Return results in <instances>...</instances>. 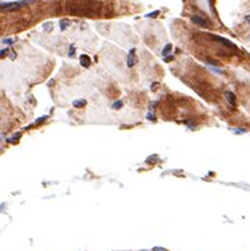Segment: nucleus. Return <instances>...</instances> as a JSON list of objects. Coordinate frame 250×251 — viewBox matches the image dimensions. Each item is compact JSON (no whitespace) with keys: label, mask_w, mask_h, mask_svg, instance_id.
<instances>
[{"label":"nucleus","mask_w":250,"mask_h":251,"mask_svg":"<svg viewBox=\"0 0 250 251\" xmlns=\"http://www.w3.org/2000/svg\"><path fill=\"white\" fill-rule=\"evenodd\" d=\"M45 119H47V117H45V116H44V117H41V119H38L37 121H36V124H40V123H41V121H44Z\"/></svg>","instance_id":"f8f14e48"},{"label":"nucleus","mask_w":250,"mask_h":251,"mask_svg":"<svg viewBox=\"0 0 250 251\" xmlns=\"http://www.w3.org/2000/svg\"><path fill=\"white\" fill-rule=\"evenodd\" d=\"M225 97L228 99V102L230 103V105H234L236 103V99H234V95L232 93V92H225Z\"/></svg>","instance_id":"39448f33"},{"label":"nucleus","mask_w":250,"mask_h":251,"mask_svg":"<svg viewBox=\"0 0 250 251\" xmlns=\"http://www.w3.org/2000/svg\"><path fill=\"white\" fill-rule=\"evenodd\" d=\"M122 106H123V102L122 100H119V102H116V103H113V109L115 110H119V109H122Z\"/></svg>","instance_id":"1a4fd4ad"},{"label":"nucleus","mask_w":250,"mask_h":251,"mask_svg":"<svg viewBox=\"0 0 250 251\" xmlns=\"http://www.w3.org/2000/svg\"><path fill=\"white\" fill-rule=\"evenodd\" d=\"M4 43L6 44H11V43H13V40H4Z\"/></svg>","instance_id":"4468645a"},{"label":"nucleus","mask_w":250,"mask_h":251,"mask_svg":"<svg viewBox=\"0 0 250 251\" xmlns=\"http://www.w3.org/2000/svg\"><path fill=\"white\" fill-rule=\"evenodd\" d=\"M212 40H215V41H218V43H220V44H223V45H226V47H229V48H236L233 43H230L229 40H226V38H223V37H219V35H212Z\"/></svg>","instance_id":"f03ea898"},{"label":"nucleus","mask_w":250,"mask_h":251,"mask_svg":"<svg viewBox=\"0 0 250 251\" xmlns=\"http://www.w3.org/2000/svg\"><path fill=\"white\" fill-rule=\"evenodd\" d=\"M7 52H9V49H3V51H0V57H3V55H6Z\"/></svg>","instance_id":"ddd939ff"},{"label":"nucleus","mask_w":250,"mask_h":251,"mask_svg":"<svg viewBox=\"0 0 250 251\" xmlns=\"http://www.w3.org/2000/svg\"><path fill=\"white\" fill-rule=\"evenodd\" d=\"M18 137H20V134H16L14 137H11V138H9V143H16Z\"/></svg>","instance_id":"9d476101"},{"label":"nucleus","mask_w":250,"mask_h":251,"mask_svg":"<svg viewBox=\"0 0 250 251\" xmlns=\"http://www.w3.org/2000/svg\"><path fill=\"white\" fill-rule=\"evenodd\" d=\"M81 64H82V66H89V64H91V59H89V57L88 55H81Z\"/></svg>","instance_id":"423d86ee"},{"label":"nucleus","mask_w":250,"mask_h":251,"mask_svg":"<svg viewBox=\"0 0 250 251\" xmlns=\"http://www.w3.org/2000/svg\"><path fill=\"white\" fill-rule=\"evenodd\" d=\"M136 62H137V57H136V54H134V49H132V51H130V55H129V58H127V65L132 68L133 65H136Z\"/></svg>","instance_id":"20e7f679"},{"label":"nucleus","mask_w":250,"mask_h":251,"mask_svg":"<svg viewBox=\"0 0 250 251\" xmlns=\"http://www.w3.org/2000/svg\"><path fill=\"white\" fill-rule=\"evenodd\" d=\"M191 20L195 24H199V26H202V27H208L209 26V20H206V18H203V17H199V16H192L191 17Z\"/></svg>","instance_id":"7ed1b4c3"},{"label":"nucleus","mask_w":250,"mask_h":251,"mask_svg":"<svg viewBox=\"0 0 250 251\" xmlns=\"http://www.w3.org/2000/svg\"><path fill=\"white\" fill-rule=\"evenodd\" d=\"M171 48H172V47H171V44H167V45L164 47V49H163V55L167 57V55L171 52Z\"/></svg>","instance_id":"0eeeda50"},{"label":"nucleus","mask_w":250,"mask_h":251,"mask_svg":"<svg viewBox=\"0 0 250 251\" xmlns=\"http://www.w3.org/2000/svg\"><path fill=\"white\" fill-rule=\"evenodd\" d=\"M28 1H13V3H0L1 10H17L23 6H26Z\"/></svg>","instance_id":"f257e3e1"},{"label":"nucleus","mask_w":250,"mask_h":251,"mask_svg":"<svg viewBox=\"0 0 250 251\" xmlns=\"http://www.w3.org/2000/svg\"><path fill=\"white\" fill-rule=\"evenodd\" d=\"M67 26H68V21L62 20V21H61V28H62V30H65V28H67Z\"/></svg>","instance_id":"9b49d317"},{"label":"nucleus","mask_w":250,"mask_h":251,"mask_svg":"<svg viewBox=\"0 0 250 251\" xmlns=\"http://www.w3.org/2000/svg\"><path fill=\"white\" fill-rule=\"evenodd\" d=\"M86 105V102L84 100V99H81V100H75L74 102V106L75 107H84Z\"/></svg>","instance_id":"6e6552de"}]
</instances>
